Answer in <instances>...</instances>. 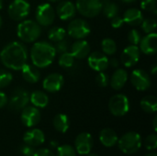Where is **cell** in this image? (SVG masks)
Instances as JSON below:
<instances>
[{
	"label": "cell",
	"mask_w": 157,
	"mask_h": 156,
	"mask_svg": "<svg viewBox=\"0 0 157 156\" xmlns=\"http://www.w3.org/2000/svg\"><path fill=\"white\" fill-rule=\"evenodd\" d=\"M141 7L143 10H145L147 12L157 14L156 0H142Z\"/></svg>",
	"instance_id": "35"
},
{
	"label": "cell",
	"mask_w": 157,
	"mask_h": 156,
	"mask_svg": "<svg viewBox=\"0 0 157 156\" xmlns=\"http://www.w3.org/2000/svg\"><path fill=\"white\" fill-rule=\"evenodd\" d=\"M70 52L73 54L75 59H84L90 53V45L84 39L77 40L72 44Z\"/></svg>",
	"instance_id": "20"
},
{
	"label": "cell",
	"mask_w": 157,
	"mask_h": 156,
	"mask_svg": "<svg viewBox=\"0 0 157 156\" xmlns=\"http://www.w3.org/2000/svg\"><path fill=\"white\" fill-rule=\"evenodd\" d=\"M36 152L35 147L29 145L27 143H24L23 145L20 146V153L24 156H34V154Z\"/></svg>",
	"instance_id": "40"
},
{
	"label": "cell",
	"mask_w": 157,
	"mask_h": 156,
	"mask_svg": "<svg viewBox=\"0 0 157 156\" xmlns=\"http://www.w3.org/2000/svg\"><path fill=\"white\" fill-rule=\"evenodd\" d=\"M58 63L61 67L69 69V68L73 67L75 64V57L73 56V54L70 51L63 52L59 56Z\"/></svg>",
	"instance_id": "31"
},
{
	"label": "cell",
	"mask_w": 157,
	"mask_h": 156,
	"mask_svg": "<svg viewBox=\"0 0 157 156\" xmlns=\"http://www.w3.org/2000/svg\"><path fill=\"white\" fill-rule=\"evenodd\" d=\"M64 78L61 74L53 73L47 75L43 82H42V87L44 90H46L49 93H56L60 91L63 86Z\"/></svg>",
	"instance_id": "15"
},
{
	"label": "cell",
	"mask_w": 157,
	"mask_h": 156,
	"mask_svg": "<svg viewBox=\"0 0 157 156\" xmlns=\"http://www.w3.org/2000/svg\"><path fill=\"white\" fill-rule=\"evenodd\" d=\"M76 10L86 17H95L102 10L101 0H76Z\"/></svg>",
	"instance_id": "8"
},
{
	"label": "cell",
	"mask_w": 157,
	"mask_h": 156,
	"mask_svg": "<svg viewBox=\"0 0 157 156\" xmlns=\"http://www.w3.org/2000/svg\"><path fill=\"white\" fill-rule=\"evenodd\" d=\"M140 51L146 55H154L157 51V34L155 32L149 33L142 38L139 43Z\"/></svg>",
	"instance_id": "17"
},
{
	"label": "cell",
	"mask_w": 157,
	"mask_h": 156,
	"mask_svg": "<svg viewBox=\"0 0 157 156\" xmlns=\"http://www.w3.org/2000/svg\"><path fill=\"white\" fill-rule=\"evenodd\" d=\"M51 146H52V147H56V146H57V143L52 142V143H51Z\"/></svg>",
	"instance_id": "49"
},
{
	"label": "cell",
	"mask_w": 157,
	"mask_h": 156,
	"mask_svg": "<svg viewBox=\"0 0 157 156\" xmlns=\"http://www.w3.org/2000/svg\"><path fill=\"white\" fill-rule=\"evenodd\" d=\"M56 156H76L75 149L68 144L61 145L57 149Z\"/></svg>",
	"instance_id": "34"
},
{
	"label": "cell",
	"mask_w": 157,
	"mask_h": 156,
	"mask_svg": "<svg viewBox=\"0 0 157 156\" xmlns=\"http://www.w3.org/2000/svg\"><path fill=\"white\" fill-rule=\"evenodd\" d=\"M53 47L55 49L56 53L61 54L63 52L68 51V50H69V42L65 39H63V40H60L58 42H55V45Z\"/></svg>",
	"instance_id": "39"
},
{
	"label": "cell",
	"mask_w": 157,
	"mask_h": 156,
	"mask_svg": "<svg viewBox=\"0 0 157 156\" xmlns=\"http://www.w3.org/2000/svg\"><path fill=\"white\" fill-rule=\"evenodd\" d=\"M144 146L149 151H154L157 147V135L155 133L150 134L144 140Z\"/></svg>",
	"instance_id": "37"
},
{
	"label": "cell",
	"mask_w": 157,
	"mask_h": 156,
	"mask_svg": "<svg viewBox=\"0 0 157 156\" xmlns=\"http://www.w3.org/2000/svg\"><path fill=\"white\" fill-rule=\"evenodd\" d=\"M30 12V5L27 0H14L8 6L7 13L11 19L15 21L24 20Z\"/></svg>",
	"instance_id": "9"
},
{
	"label": "cell",
	"mask_w": 157,
	"mask_h": 156,
	"mask_svg": "<svg viewBox=\"0 0 157 156\" xmlns=\"http://www.w3.org/2000/svg\"><path fill=\"white\" fill-rule=\"evenodd\" d=\"M50 2H52V3H56V2H59L60 0H49Z\"/></svg>",
	"instance_id": "53"
},
{
	"label": "cell",
	"mask_w": 157,
	"mask_h": 156,
	"mask_svg": "<svg viewBox=\"0 0 157 156\" xmlns=\"http://www.w3.org/2000/svg\"><path fill=\"white\" fill-rule=\"evenodd\" d=\"M93 143L94 142L91 134H89L88 132H82L77 135L75 141V150L79 154L86 155L91 152L93 148Z\"/></svg>",
	"instance_id": "16"
},
{
	"label": "cell",
	"mask_w": 157,
	"mask_h": 156,
	"mask_svg": "<svg viewBox=\"0 0 157 156\" xmlns=\"http://www.w3.org/2000/svg\"><path fill=\"white\" fill-rule=\"evenodd\" d=\"M2 26H3V18H2V17L0 16V29L2 28Z\"/></svg>",
	"instance_id": "51"
},
{
	"label": "cell",
	"mask_w": 157,
	"mask_h": 156,
	"mask_svg": "<svg viewBox=\"0 0 157 156\" xmlns=\"http://www.w3.org/2000/svg\"><path fill=\"white\" fill-rule=\"evenodd\" d=\"M96 83L100 87H106L109 84V77L104 72H98L96 76Z\"/></svg>",
	"instance_id": "38"
},
{
	"label": "cell",
	"mask_w": 157,
	"mask_h": 156,
	"mask_svg": "<svg viewBox=\"0 0 157 156\" xmlns=\"http://www.w3.org/2000/svg\"><path fill=\"white\" fill-rule=\"evenodd\" d=\"M28 50L20 41H11L0 51V61L3 65L14 71H20L28 63Z\"/></svg>",
	"instance_id": "1"
},
{
	"label": "cell",
	"mask_w": 157,
	"mask_h": 156,
	"mask_svg": "<svg viewBox=\"0 0 157 156\" xmlns=\"http://www.w3.org/2000/svg\"><path fill=\"white\" fill-rule=\"evenodd\" d=\"M66 36V30L63 28L61 27H53L48 31V38L52 42H58L63 39H65Z\"/></svg>",
	"instance_id": "29"
},
{
	"label": "cell",
	"mask_w": 157,
	"mask_h": 156,
	"mask_svg": "<svg viewBox=\"0 0 157 156\" xmlns=\"http://www.w3.org/2000/svg\"><path fill=\"white\" fill-rule=\"evenodd\" d=\"M141 27L144 33H153L156 29V20L153 17H148L145 19L144 18L143 22L141 23Z\"/></svg>",
	"instance_id": "32"
},
{
	"label": "cell",
	"mask_w": 157,
	"mask_h": 156,
	"mask_svg": "<svg viewBox=\"0 0 157 156\" xmlns=\"http://www.w3.org/2000/svg\"><path fill=\"white\" fill-rule=\"evenodd\" d=\"M86 155L87 156H98V154H94V153H91V152H90L89 154H87Z\"/></svg>",
	"instance_id": "50"
},
{
	"label": "cell",
	"mask_w": 157,
	"mask_h": 156,
	"mask_svg": "<svg viewBox=\"0 0 157 156\" xmlns=\"http://www.w3.org/2000/svg\"><path fill=\"white\" fill-rule=\"evenodd\" d=\"M23 141L25 143L31 145L33 147L41 145L45 141V135L43 131L40 129L29 130L23 136Z\"/></svg>",
	"instance_id": "19"
},
{
	"label": "cell",
	"mask_w": 157,
	"mask_h": 156,
	"mask_svg": "<svg viewBox=\"0 0 157 156\" xmlns=\"http://www.w3.org/2000/svg\"><path fill=\"white\" fill-rule=\"evenodd\" d=\"M7 101H8V98H7L6 95L4 92L0 91V108H2L5 106H6L7 105Z\"/></svg>",
	"instance_id": "43"
},
{
	"label": "cell",
	"mask_w": 157,
	"mask_h": 156,
	"mask_svg": "<svg viewBox=\"0 0 157 156\" xmlns=\"http://www.w3.org/2000/svg\"><path fill=\"white\" fill-rule=\"evenodd\" d=\"M41 34L40 26L32 19L22 20L17 28V35L20 40L26 43L36 41Z\"/></svg>",
	"instance_id": "3"
},
{
	"label": "cell",
	"mask_w": 157,
	"mask_h": 156,
	"mask_svg": "<svg viewBox=\"0 0 157 156\" xmlns=\"http://www.w3.org/2000/svg\"><path fill=\"white\" fill-rule=\"evenodd\" d=\"M120 150L126 154H133L137 153L142 147V138L139 133L130 131L125 133L118 140Z\"/></svg>",
	"instance_id": "4"
},
{
	"label": "cell",
	"mask_w": 157,
	"mask_h": 156,
	"mask_svg": "<svg viewBox=\"0 0 157 156\" xmlns=\"http://www.w3.org/2000/svg\"><path fill=\"white\" fill-rule=\"evenodd\" d=\"M109 109L115 117H122L130 110V100L124 94H117L109 101Z\"/></svg>",
	"instance_id": "5"
},
{
	"label": "cell",
	"mask_w": 157,
	"mask_h": 156,
	"mask_svg": "<svg viewBox=\"0 0 157 156\" xmlns=\"http://www.w3.org/2000/svg\"><path fill=\"white\" fill-rule=\"evenodd\" d=\"M119 65H120V62L117 58L109 59V66H110L114 69H117V68H119Z\"/></svg>",
	"instance_id": "44"
},
{
	"label": "cell",
	"mask_w": 157,
	"mask_h": 156,
	"mask_svg": "<svg viewBox=\"0 0 157 156\" xmlns=\"http://www.w3.org/2000/svg\"><path fill=\"white\" fill-rule=\"evenodd\" d=\"M29 103V93L22 87L16 88L7 101L8 108L12 111H20Z\"/></svg>",
	"instance_id": "7"
},
{
	"label": "cell",
	"mask_w": 157,
	"mask_h": 156,
	"mask_svg": "<svg viewBox=\"0 0 157 156\" xmlns=\"http://www.w3.org/2000/svg\"><path fill=\"white\" fill-rule=\"evenodd\" d=\"M29 102H31V104L36 108H43L49 104V97L46 93L36 90L29 94Z\"/></svg>",
	"instance_id": "25"
},
{
	"label": "cell",
	"mask_w": 157,
	"mask_h": 156,
	"mask_svg": "<svg viewBox=\"0 0 157 156\" xmlns=\"http://www.w3.org/2000/svg\"><path fill=\"white\" fill-rule=\"evenodd\" d=\"M123 21L124 23L132 26V27H136V26H140L141 23L144 20V14L143 12L135 7H132L127 9L124 14H123Z\"/></svg>",
	"instance_id": "21"
},
{
	"label": "cell",
	"mask_w": 157,
	"mask_h": 156,
	"mask_svg": "<svg viewBox=\"0 0 157 156\" xmlns=\"http://www.w3.org/2000/svg\"><path fill=\"white\" fill-rule=\"evenodd\" d=\"M35 17L37 20L36 22L40 26L48 27L54 22L55 11L50 4L43 3L37 6L35 11Z\"/></svg>",
	"instance_id": "10"
},
{
	"label": "cell",
	"mask_w": 157,
	"mask_h": 156,
	"mask_svg": "<svg viewBox=\"0 0 157 156\" xmlns=\"http://www.w3.org/2000/svg\"><path fill=\"white\" fill-rule=\"evenodd\" d=\"M34 156H55L54 154L50 151L49 149H46V148H41V149H39V150H36Z\"/></svg>",
	"instance_id": "42"
},
{
	"label": "cell",
	"mask_w": 157,
	"mask_h": 156,
	"mask_svg": "<svg viewBox=\"0 0 157 156\" xmlns=\"http://www.w3.org/2000/svg\"><path fill=\"white\" fill-rule=\"evenodd\" d=\"M140 106L142 109L149 114L155 113L157 110V99L155 96H146L144 97L141 102Z\"/></svg>",
	"instance_id": "27"
},
{
	"label": "cell",
	"mask_w": 157,
	"mask_h": 156,
	"mask_svg": "<svg viewBox=\"0 0 157 156\" xmlns=\"http://www.w3.org/2000/svg\"><path fill=\"white\" fill-rule=\"evenodd\" d=\"M153 124H154V130L156 131H157V117L155 116V118H154V120H153Z\"/></svg>",
	"instance_id": "46"
},
{
	"label": "cell",
	"mask_w": 157,
	"mask_h": 156,
	"mask_svg": "<svg viewBox=\"0 0 157 156\" xmlns=\"http://www.w3.org/2000/svg\"><path fill=\"white\" fill-rule=\"evenodd\" d=\"M141 40H142V35L137 29H131L129 31V33H128V40L132 45H137L138 46Z\"/></svg>",
	"instance_id": "36"
},
{
	"label": "cell",
	"mask_w": 157,
	"mask_h": 156,
	"mask_svg": "<svg viewBox=\"0 0 157 156\" xmlns=\"http://www.w3.org/2000/svg\"><path fill=\"white\" fill-rule=\"evenodd\" d=\"M87 63L89 67L96 72H104L109 67V58L100 51H94L88 54Z\"/></svg>",
	"instance_id": "13"
},
{
	"label": "cell",
	"mask_w": 157,
	"mask_h": 156,
	"mask_svg": "<svg viewBox=\"0 0 157 156\" xmlns=\"http://www.w3.org/2000/svg\"><path fill=\"white\" fill-rule=\"evenodd\" d=\"M101 49L106 55H113L117 51V44L110 38H105L101 41Z\"/></svg>",
	"instance_id": "30"
},
{
	"label": "cell",
	"mask_w": 157,
	"mask_h": 156,
	"mask_svg": "<svg viewBox=\"0 0 157 156\" xmlns=\"http://www.w3.org/2000/svg\"><path fill=\"white\" fill-rule=\"evenodd\" d=\"M140 55H141V51L137 45H129L127 46L121 52V63L125 67H132L140 60Z\"/></svg>",
	"instance_id": "12"
},
{
	"label": "cell",
	"mask_w": 157,
	"mask_h": 156,
	"mask_svg": "<svg viewBox=\"0 0 157 156\" xmlns=\"http://www.w3.org/2000/svg\"><path fill=\"white\" fill-rule=\"evenodd\" d=\"M104 14L105 17H107L108 18H112L115 16H117L119 14V6L117 4L110 2L109 0L102 2V10H101Z\"/></svg>",
	"instance_id": "28"
},
{
	"label": "cell",
	"mask_w": 157,
	"mask_h": 156,
	"mask_svg": "<svg viewBox=\"0 0 157 156\" xmlns=\"http://www.w3.org/2000/svg\"><path fill=\"white\" fill-rule=\"evenodd\" d=\"M156 72H157V65L156 64H154V65L151 67V74H152L153 75H155V74H156Z\"/></svg>",
	"instance_id": "45"
},
{
	"label": "cell",
	"mask_w": 157,
	"mask_h": 156,
	"mask_svg": "<svg viewBox=\"0 0 157 156\" xmlns=\"http://www.w3.org/2000/svg\"><path fill=\"white\" fill-rule=\"evenodd\" d=\"M131 83L138 91H145L151 86V77L143 69H135L131 74Z\"/></svg>",
	"instance_id": "11"
},
{
	"label": "cell",
	"mask_w": 157,
	"mask_h": 156,
	"mask_svg": "<svg viewBox=\"0 0 157 156\" xmlns=\"http://www.w3.org/2000/svg\"><path fill=\"white\" fill-rule=\"evenodd\" d=\"M3 7V0H0V10Z\"/></svg>",
	"instance_id": "52"
},
{
	"label": "cell",
	"mask_w": 157,
	"mask_h": 156,
	"mask_svg": "<svg viewBox=\"0 0 157 156\" xmlns=\"http://www.w3.org/2000/svg\"><path fill=\"white\" fill-rule=\"evenodd\" d=\"M20 119L22 123L29 128H32L36 126L40 120V112L38 108L31 106V107H25L21 110Z\"/></svg>",
	"instance_id": "14"
},
{
	"label": "cell",
	"mask_w": 157,
	"mask_h": 156,
	"mask_svg": "<svg viewBox=\"0 0 157 156\" xmlns=\"http://www.w3.org/2000/svg\"><path fill=\"white\" fill-rule=\"evenodd\" d=\"M123 3H125V4H132V3H134V2H136L137 0H121Z\"/></svg>",
	"instance_id": "47"
},
{
	"label": "cell",
	"mask_w": 157,
	"mask_h": 156,
	"mask_svg": "<svg viewBox=\"0 0 157 156\" xmlns=\"http://www.w3.org/2000/svg\"><path fill=\"white\" fill-rule=\"evenodd\" d=\"M76 13L75 5L68 0L61 1L56 6V14L62 20L72 19Z\"/></svg>",
	"instance_id": "18"
},
{
	"label": "cell",
	"mask_w": 157,
	"mask_h": 156,
	"mask_svg": "<svg viewBox=\"0 0 157 156\" xmlns=\"http://www.w3.org/2000/svg\"><path fill=\"white\" fill-rule=\"evenodd\" d=\"M90 32L91 27L87 21L82 18H75L69 23L66 33H68L71 38L82 40L86 38L90 34Z\"/></svg>",
	"instance_id": "6"
},
{
	"label": "cell",
	"mask_w": 157,
	"mask_h": 156,
	"mask_svg": "<svg viewBox=\"0 0 157 156\" xmlns=\"http://www.w3.org/2000/svg\"><path fill=\"white\" fill-rule=\"evenodd\" d=\"M13 80V75L10 72L0 69V88L8 86Z\"/></svg>",
	"instance_id": "33"
},
{
	"label": "cell",
	"mask_w": 157,
	"mask_h": 156,
	"mask_svg": "<svg viewBox=\"0 0 157 156\" xmlns=\"http://www.w3.org/2000/svg\"><path fill=\"white\" fill-rule=\"evenodd\" d=\"M20 71L24 80L29 84H36L40 79V72L34 64L27 63Z\"/></svg>",
	"instance_id": "23"
},
{
	"label": "cell",
	"mask_w": 157,
	"mask_h": 156,
	"mask_svg": "<svg viewBox=\"0 0 157 156\" xmlns=\"http://www.w3.org/2000/svg\"><path fill=\"white\" fill-rule=\"evenodd\" d=\"M128 81V73L122 68H117L109 78V85L114 90H121Z\"/></svg>",
	"instance_id": "22"
},
{
	"label": "cell",
	"mask_w": 157,
	"mask_h": 156,
	"mask_svg": "<svg viewBox=\"0 0 157 156\" xmlns=\"http://www.w3.org/2000/svg\"><path fill=\"white\" fill-rule=\"evenodd\" d=\"M145 156H157V154L155 152H152V153H149L147 154Z\"/></svg>",
	"instance_id": "48"
},
{
	"label": "cell",
	"mask_w": 157,
	"mask_h": 156,
	"mask_svg": "<svg viewBox=\"0 0 157 156\" xmlns=\"http://www.w3.org/2000/svg\"><path fill=\"white\" fill-rule=\"evenodd\" d=\"M52 124L57 131L61 133H65L70 127V120L67 115L61 113V114H57L54 117L52 120Z\"/></svg>",
	"instance_id": "26"
},
{
	"label": "cell",
	"mask_w": 157,
	"mask_h": 156,
	"mask_svg": "<svg viewBox=\"0 0 157 156\" xmlns=\"http://www.w3.org/2000/svg\"><path fill=\"white\" fill-rule=\"evenodd\" d=\"M56 56L53 45L48 41L35 42L30 49V59L32 64L38 68H45L51 65Z\"/></svg>",
	"instance_id": "2"
},
{
	"label": "cell",
	"mask_w": 157,
	"mask_h": 156,
	"mask_svg": "<svg viewBox=\"0 0 157 156\" xmlns=\"http://www.w3.org/2000/svg\"><path fill=\"white\" fill-rule=\"evenodd\" d=\"M110 24H111V27L112 28H114V29H120V28H121L123 26L124 21H123V18L121 17H120V16L117 15V16H115L114 17L111 18Z\"/></svg>",
	"instance_id": "41"
},
{
	"label": "cell",
	"mask_w": 157,
	"mask_h": 156,
	"mask_svg": "<svg viewBox=\"0 0 157 156\" xmlns=\"http://www.w3.org/2000/svg\"><path fill=\"white\" fill-rule=\"evenodd\" d=\"M119 137L117 133L109 128L103 129L99 133V141L106 147H113L117 144Z\"/></svg>",
	"instance_id": "24"
}]
</instances>
